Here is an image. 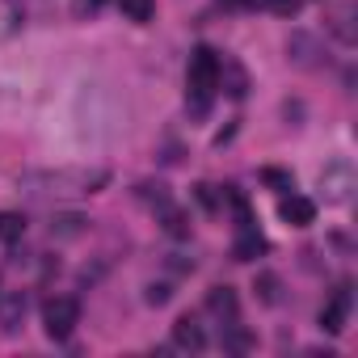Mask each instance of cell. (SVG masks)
<instances>
[{
	"instance_id": "10",
	"label": "cell",
	"mask_w": 358,
	"mask_h": 358,
	"mask_svg": "<svg viewBox=\"0 0 358 358\" xmlns=\"http://www.w3.org/2000/svg\"><path fill=\"white\" fill-rule=\"evenodd\" d=\"M220 85L228 89V97H245L249 93V76L236 59H220Z\"/></svg>"
},
{
	"instance_id": "7",
	"label": "cell",
	"mask_w": 358,
	"mask_h": 358,
	"mask_svg": "<svg viewBox=\"0 0 358 358\" xmlns=\"http://www.w3.org/2000/svg\"><path fill=\"white\" fill-rule=\"evenodd\" d=\"M207 312H211L215 320H224V324H236V312H241L236 291H232V287H211V295H207Z\"/></svg>"
},
{
	"instance_id": "4",
	"label": "cell",
	"mask_w": 358,
	"mask_h": 358,
	"mask_svg": "<svg viewBox=\"0 0 358 358\" xmlns=\"http://www.w3.org/2000/svg\"><path fill=\"white\" fill-rule=\"evenodd\" d=\"M320 190H324V203H345L350 199V190H354V169H350V160H333L320 173Z\"/></svg>"
},
{
	"instance_id": "6",
	"label": "cell",
	"mask_w": 358,
	"mask_h": 358,
	"mask_svg": "<svg viewBox=\"0 0 358 358\" xmlns=\"http://www.w3.org/2000/svg\"><path fill=\"white\" fill-rule=\"evenodd\" d=\"M350 303H354V299H350V287H337L333 299L320 308V329H324V333H341L345 320H350Z\"/></svg>"
},
{
	"instance_id": "17",
	"label": "cell",
	"mask_w": 358,
	"mask_h": 358,
	"mask_svg": "<svg viewBox=\"0 0 358 358\" xmlns=\"http://www.w3.org/2000/svg\"><path fill=\"white\" fill-rule=\"evenodd\" d=\"M257 291H262V299H266V303H278V299H282V295H278V278H274V274H262V278H257Z\"/></svg>"
},
{
	"instance_id": "3",
	"label": "cell",
	"mask_w": 358,
	"mask_h": 358,
	"mask_svg": "<svg viewBox=\"0 0 358 358\" xmlns=\"http://www.w3.org/2000/svg\"><path fill=\"white\" fill-rule=\"evenodd\" d=\"M76 324H80V303H76L72 295H51V299L43 303V329H47L51 341L72 337Z\"/></svg>"
},
{
	"instance_id": "19",
	"label": "cell",
	"mask_w": 358,
	"mask_h": 358,
	"mask_svg": "<svg viewBox=\"0 0 358 358\" xmlns=\"http://www.w3.org/2000/svg\"><path fill=\"white\" fill-rule=\"evenodd\" d=\"M266 182L278 186V190H295V177L291 173H278V169H266Z\"/></svg>"
},
{
	"instance_id": "8",
	"label": "cell",
	"mask_w": 358,
	"mask_h": 358,
	"mask_svg": "<svg viewBox=\"0 0 358 358\" xmlns=\"http://www.w3.org/2000/svg\"><path fill=\"white\" fill-rule=\"evenodd\" d=\"M173 345H177V350H194V354H199V350L207 345V333H203V324H199L194 316H182V320L173 324Z\"/></svg>"
},
{
	"instance_id": "16",
	"label": "cell",
	"mask_w": 358,
	"mask_h": 358,
	"mask_svg": "<svg viewBox=\"0 0 358 358\" xmlns=\"http://www.w3.org/2000/svg\"><path fill=\"white\" fill-rule=\"evenodd\" d=\"M262 5H266L270 13H278V17H295V13L303 9V0H262Z\"/></svg>"
},
{
	"instance_id": "5",
	"label": "cell",
	"mask_w": 358,
	"mask_h": 358,
	"mask_svg": "<svg viewBox=\"0 0 358 358\" xmlns=\"http://www.w3.org/2000/svg\"><path fill=\"white\" fill-rule=\"evenodd\" d=\"M278 220H282L287 228H312V224H316V203L291 190V194H282V203H278Z\"/></svg>"
},
{
	"instance_id": "22",
	"label": "cell",
	"mask_w": 358,
	"mask_h": 358,
	"mask_svg": "<svg viewBox=\"0 0 358 358\" xmlns=\"http://www.w3.org/2000/svg\"><path fill=\"white\" fill-rule=\"evenodd\" d=\"M220 5H228V9H245V5H253V0H220Z\"/></svg>"
},
{
	"instance_id": "15",
	"label": "cell",
	"mask_w": 358,
	"mask_h": 358,
	"mask_svg": "<svg viewBox=\"0 0 358 358\" xmlns=\"http://www.w3.org/2000/svg\"><path fill=\"white\" fill-rule=\"evenodd\" d=\"M164 232H169V236H190V220H186L182 211H169V207H164Z\"/></svg>"
},
{
	"instance_id": "9",
	"label": "cell",
	"mask_w": 358,
	"mask_h": 358,
	"mask_svg": "<svg viewBox=\"0 0 358 358\" xmlns=\"http://www.w3.org/2000/svg\"><path fill=\"white\" fill-rule=\"evenodd\" d=\"M236 262H253L257 253H266V241H262V232H257V224L253 220H241V236H236Z\"/></svg>"
},
{
	"instance_id": "1",
	"label": "cell",
	"mask_w": 358,
	"mask_h": 358,
	"mask_svg": "<svg viewBox=\"0 0 358 358\" xmlns=\"http://www.w3.org/2000/svg\"><path fill=\"white\" fill-rule=\"evenodd\" d=\"M106 182H110L106 169H34L17 186L30 199H89L106 190Z\"/></svg>"
},
{
	"instance_id": "11",
	"label": "cell",
	"mask_w": 358,
	"mask_h": 358,
	"mask_svg": "<svg viewBox=\"0 0 358 358\" xmlns=\"http://www.w3.org/2000/svg\"><path fill=\"white\" fill-rule=\"evenodd\" d=\"M118 9H122V17L127 22H152L156 17V0H118Z\"/></svg>"
},
{
	"instance_id": "2",
	"label": "cell",
	"mask_w": 358,
	"mask_h": 358,
	"mask_svg": "<svg viewBox=\"0 0 358 358\" xmlns=\"http://www.w3.org/2000/svg\"><path fill=\"white\" fill-rule=\"evenodd\" d=\"M186 80H190L194 114H207V106H211V97H215V89H220V51H211V47H194V51H190Z\"/></svg>"
},
{
	"instance_id": "13",
	"label": "cell",
	"mask_w": 358,
	"mask_h": 358,
	"mask_svg": "<svg viewBox=\"0 0 358 358\" xmlns=\"http://www.w3.org/2000/svg\"><path fill=\"white\" fill-rule=\"evenodd\" d=\"M22 232H26V220L17 211H0V241L13 245V241H22Z\"/></svg>"
},
{
	"instance_id": "20",
	"label": "cell",
	"mask_w": 358,
	"mask_h": 358,
	"mask_svg": "<svg viewBox=\"0 0 358 358\" xmlns=\"http://www.w3.org/2000/svg\"><path fill=\"white\" fill-rule=\"evenodd\" d=\"M148 303H169V287H148Z\"/></svg>"
},
{
	"instance_id": "12",
	"label": "cell",
	"mask_w": 358,
	"mask_h": 358,
	"mask_svg": "<svg viewBox=\"0 0 358 358\" xmlns=\"http://www.w3.org/2000/svg\"><path fill=\"white\" fill-rule=\"evenodd\" d=\"M22 316H26V295H9L0 303V324H5V333H13Z\"/></svg>"
},
{
	"instance_id": "21",
	"label": "cell",
	"mask_w": 358,
	"mask_h": 358,
	"mask_svg": "<svg viewBox=\"0 0 358 358\" xmlns=\"http://www.w3.org/2000/svg\"><path fill=\"white\" fill-rule=\"evenodd\" d=\"M228 345H232V350H249V333H232Z\"/></svg>"
},
{
	"instance_id": "18",
	"label": "cell",
	"mask_w": 358,
	"mask_h": 358,
	"mask_svg": "<svg viewBox=\"0 0 358 358\" xmlns=\"http://www.w3.org/2000/svg\"><path fill=\"white\" fill-rule=\"evenodd\" d=\"M101 5L106 0H72V13L76 17H93V13H101Z\"/></svg>"
},
{
	"instance_id": "14",
	"label": "cell",
	"mask_w": 358,
	"mask_h": 358,
	"mask_svg": "<svg viewBox=\"0 0 358 358\" xmlns=\"http://www.w3.org/2000/svg\"><path fill=\"white\" fill-rule=\"evenodd\" d=\"M350 17H354V5H341V9L333 13V34H337L341 43H354V30H350Z\"/></svg>"
}]
</instances>
